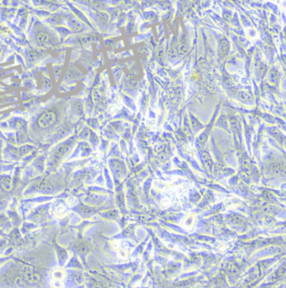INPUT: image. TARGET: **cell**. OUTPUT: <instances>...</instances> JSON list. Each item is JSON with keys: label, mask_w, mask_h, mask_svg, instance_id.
Returning <instances> with one entry per match:
<instances>
[{"label": "cell", "mask_w": 286, "mask_h": 288, "mask_svg": "<svg viewBox=\"0 0 286 288\" xmlns=\"http://www.w3.org/2000/svg\"><path fill=\"white\" fill-rule=\"evenodd\" d=\"M56 121V113L45 112L42 114L41 116L38 120V124L41 128H48V127L53 125Z\"/></svg>", "instance_id": "cell-1"}, {"label": "cell", "mask_w": 286, "mask_h": 288, "mask_svg": "<svg viewBox=\"0 0 286 288\" xmlns=\"http://www.w3.org/2000/svg\"><path fill=\"white\" fill-rule=\"evenodd\" d=\"M21 275L25 280L31 283H37L40 281V276L37 273L34 272L31 268L29 267H24L21 271Z\"/></svg>", "instance_id": "cell-2"}, {"label": "cell", "mask_w": 286, "mask_h": 288, "mask_svg": "<svg viewBox=\"0 0 286 288\" xmlns=\"http://www.w3.org/2000/svg\"><path fill=\"white\" fill-rule=\"evenodd\" d=\"M51 278L56 282H62L66 278V272L62 269H55L51 272Z\"/></svg>", "instance_id": "cell-3"}, {"label": "cell", "mask_w": 286, "mask_h": 288, "mask_svg": "<svg viewBox=\"0 0 286 288\" xmlns=\"http://www.w3.org/2000/svg\"><path fill=\"white\" fill-rule=\"evenodd\" d=\"M36 40L40 44H46L49 41V35L45 31H40L36 35Z\"/></svg>", "instance_id": "cell-4"}, {"label": "cell", "mask_w": 286, "mask_h": 288, "mask_svg": "<svg viewBox=\"0 0 286 288\" xmlns=\"http://www.w3.org/2000/svg\"><path fill=\"white\" fill-rule=\"evenodd\" d=\"M67 213H68V211H67V208L66 207L57 208L56 209V212H55L56 216L58 218H64L67 215Z\"/></svg>", "instance_id": "cell-5"}, {"label": "cell", "mask_w": 286, "mask_h": 288, "mask_svg": "<svg viewBox=\"0 0 286 288\" xmlns=\"http://www.w3.org/2000/svg\"><path fill=\"white\" fill-rule=\"evenodd\" d=\"M98 16L100 22L103 23V24H106V23H107L108 20H109V14L105 13V12H100V13H98Z\"/></svg>", "instance_id": "cell-6"}, {"label": "cell", "mask_w": 286, "mask_h": 288, "mask_svg": "<svg viewBox=\"0 0 286 288\" xmlns=\"http://www.w3.org/2000/svg\"><path fill=\"white\" fill-rule=\"evenodd\" d=\"M38 53L36 51H30L28 55V60L30 62H35L38 58Z\"/></svg>", "instance_id": "cell-7"}, {"label": "cell", "mask_w": 286, "mask_h": 288, "mask_svg": "<svg viewBox=\"0 0 286 288\" xmlns=\"http://www.w3.org/2000/svg\"><path fill=\"white\" fill-rule=\"evenodd\" d=\"M70 27L72 29L76 30V31H80L82 29V24L80 23H78L77 21H75V20H72L70 22Z\"/></svg>", "instance_id": "cell-8"}, {"label": "cell", "mask_w": 286, "mask_h": 288, "mask_svg": "<svg viewBox=\"0 0 286 288\" xmlns=\"http://www.w3.org/2000/svg\"><path fill=\"white\" fill-rule=\"evenodd\" d=\"M66 203L69 207H73L75 204L77 203V199L75 198L74 197H70L67 198L66 200Z\"/></svg>", "instance_id": "cell-9"}, {"label": "cell", "mask_w": 286, "mask_h": 288, "mask_svg": "<svg viewBox=\"0 0 286 288\" xmlns=\"http://www.w3.org/2000/svg\"><path fill=\"white\" fill-rule=\"evenodd\" d=\"M42 85L44 87H50V79H47L45 78H42Z\"/></svg>", "instance_id": "cell-10"}, {"label": "cell", "mask_w": 286, "mask_h": 288, "mask_svg": "<svg viewBox=\"0 0 286 288\" xmlns=\"http://www.w3.org/2000/svg\"><path fill=\"white\" fill-rule=\"evenodd\" d=\"M15 284H16V286H17V287H26V285H25L24 281H23L20 277H18V278L16 279V281H15Z\"/></svg>", "instance_id": "cell-11"}, {"label": "cell", "mask_w": 286, "mask_h": 288, "mask_svg": "<svg viewBox=\"0 0 286 288\" xmlns=\"http://www.w3.org/2000/svg\"><path fill=\"white\" fill-rule=\"evenodd\" d=\"M54 72H55V75H56V78H58L61 72V67H58V68H55L54 69Z\"/></svg>", "instance_id": "cell-12"}, {"label": "cell", "mask_w": 286, "mask_h": 288, "mask_svg": "<svg viewBox=\"0 0 286 288\" xmlns=\"http://www.w3.org/2000/svg\"><path fill=\"white\" fill-rule=\"evenodd\" d=\"M157 56H159V57H163V56H164V50L163 49L159 50L158 52H157Z\"/></svg>", "instance_id": "cell-13"}]
</instances>
